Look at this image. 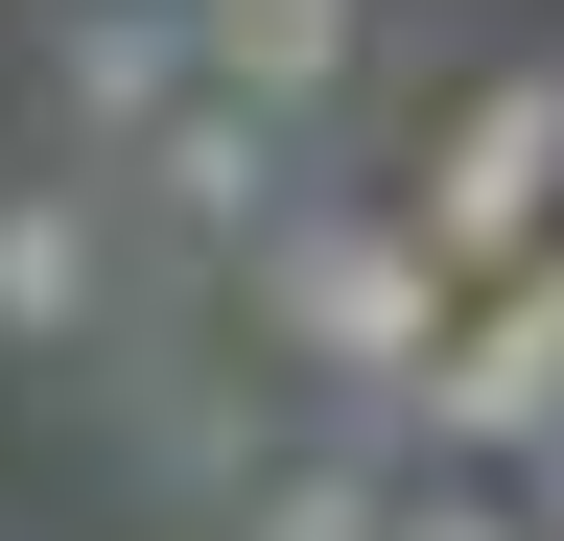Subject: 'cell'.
<instances>
[{
	"instance_id": "6da1fadb",
	"label": "cell",
	"mask_w": 564,
	"mask_h": 541,
	"mask_svg": "<svg viewBox=\"0 0 564 541\" xmlns=\"http://www.w3.org/2000/svg\"><path fill=\"white\" fill-rule=\"evenodd\" d=\"M236 283H259V354L306 377V400H377V424H400V377L447 354V306H470L423 213H282Z\"/></svg>"
},
{
	"instance_id": "7a4b0ae2",
	"label": "cell",
	"mask_w": 564,
	"mask_h": 541,
	"mask_svg": "<svg viewBox=\"0 0 564 541\" xmlns=\"http://www.w3.org/2000/svg\"><path fill=\"white\" fill-rule=\"evenodd\" d=\"M282 188H306V118H259V95H165V118H141V142H118V236L141 259H188V283H236V259L282 236Z\"/></svg>"
},
{
	"instance_id": "3957f363",
	"label": "cell",
	"mask_w": 564,
	"mask_h": 541,
	"mask_svg": "<svg viewBox=\"0 0 564 541\" xmlns=\"http://www.w3.org/2000/svg\"><path fill=\"white\" fill-rule=\"evenodd\" d=\"M400 424H423V447H470V470H494V447H518V470L564 447V236H541V259H494V283L447 306V354L400 377Z\"/></svg>"
},
{
	"instance_id": "277c9868",
	"label": "cell",
	"mask_w": 564,
	"mask_h": 541,
	"mask_svg": "<svg viewBox=\"0 0 564 541\" xmlns=\"http://www.w3.org/2000/svg\"><path fill=\"white\" fill-rule=\"evenodd\" d=\"M423 236H447V283H494V259H541V236H564V72H494V95L447 118Z\"/></svg>"
},
{
	"instance_id": "5b68a950",
	"label": "cell",
	"mask_w": 564,
	"mask_h": 541,
	"mask_svg": "<svg viewBox=\"0 0 564 541\" xmlns=\"http://www.w3.org/2000/svg\"><path fill=\"white\" fill-rule=\"evenodd\" d=\"M118 283H141V236H118V213H95L70 165H24V188H0V329H24V354L118 329Z\"/></svg>"
},
{
	"instance_id": "8992f818",
	"label": "cell",
	"mask_w": 564,
	"mask_h": 541,
	"mask_svg": "<svg viewBox=\"0 0 564 541\" xmlns=\"http://www.w3.org/2000/svg\"><path fill=\"white\" fill-rule=\"evenodd\" d=\"M352 424H377V400H306V424L212 495V541H400V470L352 447Z\"/></svg>"
},
{
	"instance_id": "52a82bcc",
	"label": "cell",
	"mask_w": 564,
	"mask_h": 541,
	"mask_svg": "<svg viewBox=\"0 0 564 541\" xmlns=\"http://www.w3.org/2000/svg\"><path fill=\"white\" fill-rule=\"evenodd\" d=\"M352 47H377V0H188V72H212V95H259V118H329V95H352Z\"/></svg>"
},
{
	"instance_id": "ba28073f",
	"label": "cell",
	"mask_w": 564,
	"mask_h": 541,
	"mask_svg": "<svg viewBox=\"0 0 564 541\" xmlns=\"http://www.w3.org/2000/svg\"><path fill=\"white\" fill-rule=\"evenodd\" d=\"M47 95H70V142H141V118L188 95V0H70V24H47Z\"/></svg>"
},
{
	"instance_id": "9c48e42d",
	"label": "cell",
	"mask_w": 564,
	"mask_h": 541,
	"mask_svg": "<svg viewBox=\"0 0 564 541\" xmlns=\"http://www.w3.org/2000/svg\"><path fill=\"white\" fill-rule=\"evenodd\" d=\"M400 541H541V495H470L447 470V495H400Z\"/></svg>"
}]
</instances>
